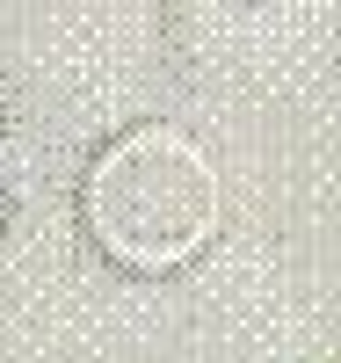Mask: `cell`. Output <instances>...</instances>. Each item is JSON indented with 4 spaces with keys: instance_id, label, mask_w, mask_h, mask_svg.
I'll use <instances>...</instances> for the list:
<instances>
[{
    "instance_id": "6da1fadb",
    "label": "cell",
    "mask_w": 341,
    "mask_h": 363,
    "mask_svg": "<svg viewBox=\"0 0 341 363\" xmlns=\"http://www.w3.org/2000/svg\"><path fill=\"white\" fill-rule=\"evenodd\" d=\"M218 160L189 124H131L116 131L80 182V218L95 247L138 277L181 269L211 247L218 233Z\"/></svg>"
}]
</instances>
